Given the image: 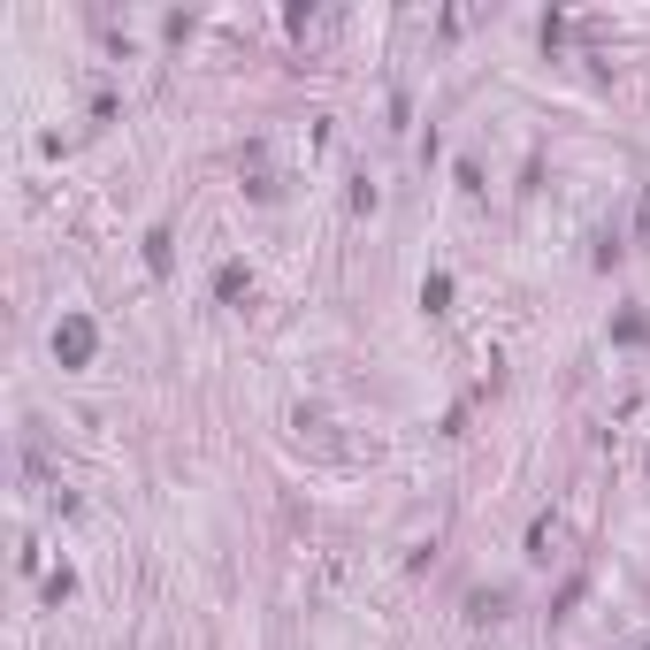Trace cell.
<instances>
[{"label":"cell","mask_w":650,"mask_h":650,"mask_svg":"<svg viewBox=\"0 0 650 650\" xmlns=\"http://www.w3.org/2000/svg\"><path fill=\"white\" fill-rule=\"evenodd\" d=\"M92 345H100V329H92L85 314H69V322L54 329V360H62V368H85V360H92Z\"/></svg>","instance_id":"1"},{"label":"cell","mask_w":650,"mask_h":650,"mask_svg":"<svg viewBox=\"0 0 650 650\" xmlns=\"http://www.w3.org/2000/svg\"><path fill=\"white\" fill-rule=\"evenodd\" d=\"M643 650H650V643H643Z\"/></svg>","instance_id":"2"}]
</instances>
